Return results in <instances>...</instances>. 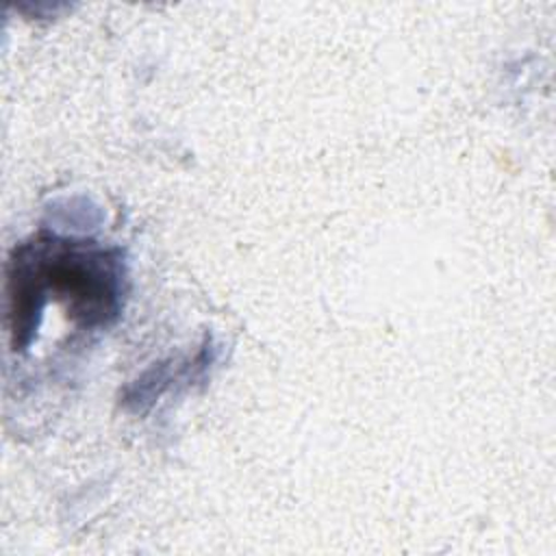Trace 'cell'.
<instances>
[{
	"instance_id": "obj_1",
	"label": "cell",
	"mask_w": 556,
	"mask_h": 556,
	"mask_svg": "<svg viewBox=\"0 0 556 556\" xmlns=\"http://www.w3.org/2000/svg\"><path fill=\"white\" fill-rule=\"evenodd\" d=\"M50 291L85 326L109 324L119 311V258L113 252L76 243L39 241L15 250L9 265V315L15 350L28 343Z\"/></svg>"
}]
</instances>
